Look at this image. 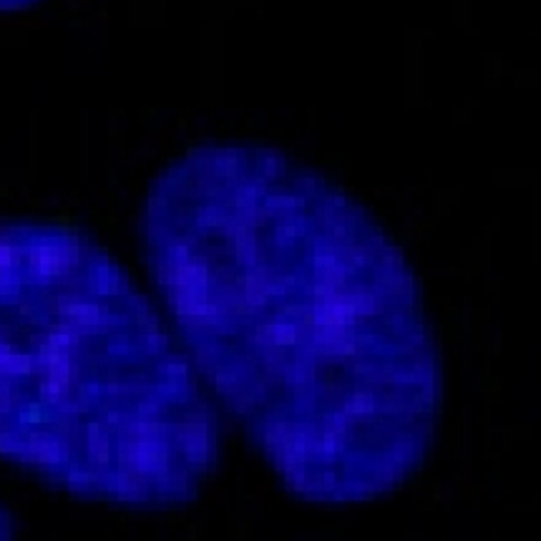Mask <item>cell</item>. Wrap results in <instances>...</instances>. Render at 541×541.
<instances>
[{"instance_id": "6da1fadb", "label": "cell", "mask_w": 541, "mask_h": 541, "mask_svg": "<svg viewBox=\"0 0 541 541\" xmlns=\"http://www.w3.org/2000/svg\"><path fill=\"white\" fill-rule=\"evenodd\" d=\"M141 232L199 380L292 496L367 504L421 469L441 355L408 257L358 199L272 146L202 144L151 181Z\"/></svg>"}, {"instance_id": "7a4b0ae2", "label": "cell", "mask_w": 541, "mask_h": 541, "mask_svg": "<svg viewBox=\"0 0 541 541\" xmlns=\"http://www.w3.org/2000/svg\"><path fill=\"white\" fill-rule=\"evenodd\" d=\"M0 461L76 499L192 504L219 418L129 272L63 224H0Z\"/></svg>"}, {"instance_id": "3957f363", "label": "cell", "mask_w": 541, "mask_h": 541, "mask_svg": "<svg viewBox=\"0 0 541 541\" xmlns=\"http://www.w3.org/2000/svg\"><path fill=\"white\" fill-rule=\"evenodd\" d=\"M15 519H13V514L8 511L6 506L0 504V539H13L15 536Z\"/></svg>"}, {"instance_id": "277c9868", "label": "cell", "mask_w": 541, "mask_h": 541, "mask_svg": "<svg viewBox=\"0 0 541 541\" xmlns=\"http://www.w3.org/2000/svg\"><path fill=\"white\" fill-rule=\"evenodd\" d=\"M41 0H0V13H11V11H25V8L36 6Z\"/></svg>"}]
</instances>
